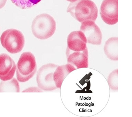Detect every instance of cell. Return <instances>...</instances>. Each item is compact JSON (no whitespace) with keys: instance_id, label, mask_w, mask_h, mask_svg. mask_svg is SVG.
I'll list each match as a JSON object with an SVG mask.
<instances>
[{"instance_id":"7c38bea8","label":"cell","mask_w":132,"mask_h":117,"mask_svg":"<svg viewBox=\"0 0 132 117\" xmlns=\"http://www.w3.org/2000/svg\"><path fill=\"white\" fill-rule=\"evenodd\" d=\"M118 37H113L108 39L105 43L104 52L107 57L111 60H118Z\"/></svg>"},{"instance_id":"e0dca14e","label":"cell","mask_w":132,"mask_h":117,"mask_svg":"<svg viewBox=\"0 0 132 117\" xmlns=\"http://www.w3.org/2000/svg\"><path fill=\"white\" fill-rule=\"evenodd\" d=\"M67 1H69L71 2V3H73V2H76L77 0H67Z\"/></svg>"},{"instance_id":"4fadbf2b","label":"cell","mask_w":132,"mask_h":117,"mask_svg":"<svg viewBox=\"0 0 132 117\" xmlns=\"http://www.w3.org/2000/svg\"><path fill=\"white\" fill-rule=\"evenodd\" d=\"M1 90L3 92H13L19 93L20 88L19 83L16 79L12 78L10 80L1 83Z\"/></svg>"},{"instance_id":"5bb4252c","label":"cell","mask_w":132,"mask_h":117,"mask_svg":"<svg viewBox=\"0 0 132 117\" xmlns=\"http://www.w3.org/2000/svg\"><path fill=\"white\" fill-rule=\"evenodd\" d=\"M12 3L22 9H28L37 5L41 0H11Z\"/></svg>"},{"instance_id":"9c48e42d","label":"cell","mask_w":132,"mask_h":117,"mask_svg":"<svg viewBox=\"0 0 132 117\" xmlns=\"http://www.w3.org/2000/svg\"><path fill=\"white\" fill-rule=\"evenodd\" d=\"M66 55L68 63L76 69L87 68L88 66V52L87 48L84 51L74 52L67 48Z\"/></svg>"},{"instance_id":"9a60e30c","label":"cell","mask_w":132,"mask_h":117,"mask_svg":"<svg viewBox=\"0 0 132 117\" xmlns=\"http://www.w3.org/2000/svg\"><path fill=\"white\" fill-rule=\"evenodd\" d=\"M118 70H114L109 74L107 79L109 88L112 90H118Z\"/></svg>"},{"instance_id":"5b68a950","label":"cell","mask_w":132,"mask_h":117,"mask_svg":"<svg viewBox=\"0 0 132 117\" xmlns=\"http://www.w3.org/2000/svg\"><path fill=\"white\" fill-rule=\"evenodd\" d=\"M58 65L53 63H47L40 68L37 75L38 87L41 90L50 91L56 90L53 80V74Z\"/></svg>"},{"instance_id":"8fae6325","label":"cell","mask_w":132,"mask_h":117,"mask_svg":"<svg viewBox=\"0 0 132 117\" xmlns=\"http://www.w3.org/2000/svg\"><path fill=\"white\" fill-rule=\"evenodd\" d=\"M73 66L69 63L59 66L56 68L53 74V80L57 89H61L62 84L66 77L76 70Z\"/></svg>"},{"instance_id":"8992f818","label":"cell","mask_w":132,"mask_h":117,"mask_svg":"<svg viewBox=\"0 0 132 117\" xmlns=\"http://www.w3.org/2000/svg\"><path fill=\"white\" fill-rule=\"evenodd\" d=\"M118 0H104L101 4L100 14L107 24L113 25L118 21Z\"/></svg>"},{"instance_id":"6da1fadb","label":"cell","mask_w":132,"mask_h":117,"mask_svg":"<svg viewBox=\"0 0 132 117\" xmlns=\"http://www.w3.org/2000/svg\"><path fill=\"white\" fill-rule=\"evenodd\" d=\"M67 12L81 23L87 20L95 22L98 17L96 5L91 0H77L71 3L67 8Z\"/></svg>"},{"instance_id":"7a4b0ae2","label":"cell","mask_w":132,"mask_h":117,"mask_svg":"<svg viewBox=\"0 0 132 117\" xmlns=\"http://www.w3.org/2000/svg\"><path fill=\"white\" fill-rule=\"evenodd\" d=\"M56 29V24L52 16L42 14L35 17L32 23V33L36 38L45 40L52 36Z\"/></svg>"},{"instance_id":"30bf717a","label":"cell","mask_w":132,"mask_h":117,"mask_svg":"<svg viewBox=\"0 0 132 117\" xmlns=\"http://www.w3.org/2000/svg\"><path fill=\"white\" fill-rule=\"evenodd\" d=\"M87 40L85 35L81 31H72L67 38V48L72 51L79 52L85 50Z\"/></svg>"},{"instance_id":"ba28073f","label":"cell","mask_w":132,"mask_h":117,"mask_svg":"<svg viewBox=\"0 0 132 117\" xmlns=\"http://www.w3.org/2000/svg\"><path fill=\"white\" fill-rule=\"evenodd\" d=\"M16 69V65L13 59L8 54L0 55V79L4 81L13 78Z\"/></svg>"},{"instance_id":"277c9868","label":"cell","mask_w":132,"mask_h":117,"mask_svg":"<svg viewBox=\"0 0 132 117\" xmlns=\"http://www.w3.org/2000/svg\"><path fill=\"white\" fill-rule=\"evenodd\" d=\"M0 40L2 46L11 54L19 53L24 46L25 38L23 34L20 31L14 29L4 31Z\"/></svg>"},{"instance_id":"52a82bcc","label":"cell","mask_w":132,"mask_h":117,"mask_svg":"<svg viewBox=\"0 0 132 117\" xmlns=\"http://www.w3.org/2000/svg\"><path fill=\"white\" fill-rule=\"evenodd\" d=\"M80 30L85 35L87 42L93 45H101L102 39V32L94 22L87 20L82 23Z\"/></svg>"},{"instance_id":"2e32d148","label":"cell","mask_w":132,"mask_h":117,"mask_svg":"<svg viewBox=\"0 0 132 117\" xmlns=\"http://www.w3.org/2000/svg\"><path fill=\"white\" fill-rule=\"evenodd\" d=\"M41 90L40 88H38L37 87H32V88H29L28 89H27L26 90H24V91H23L22 92H43V91H41Z\"/></svg>"},{"instance_id":"3957f363","label":"cell","mask_w":132,"mask_h":117,"mask_svg":"<svg viewBox=\"0 0 132 117\" xmlns=\"http://www.w3.org/2000/svg\"><path fill=\"white\" fill-rule=\"evenodd\" d=\"M16 69V78L19 82H25L31 79L37 70L34 54L30 52L22 53L19 59Z\"/></svg>"}]
</instances>
